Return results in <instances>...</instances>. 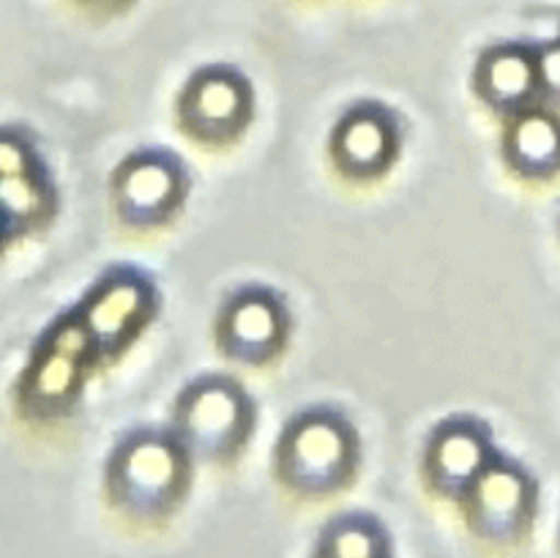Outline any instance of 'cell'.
Returning <instances> with one entry per match:
<instances>
[{
	"instance_id": "cell-1",
	"label": "cell",
	"mask_w": 560,
	"mask_h": 558,
	"mask_svg": "<svg viewBox=\"0 0 560 558\" xmlns=\"http://www.w3.org/2000/svg\"><path fill=\"white\" fill-rule=\"evenodd\" d=\"M348 438L334 421L312 419L295 427L282 446V468L301 490H328L345 479Z\"/></svg>"
},
{
	"instance_id": "cell-2",
	"label": "cell",
	"mask_w": 560,
	"mask_h": 558,
	"mask_svg": "<svg viewBox=\"0 0 560 558\" xmlns=\"http://www.w3.org/2000/svg\"><path fill=\"white\" fill-rule=\"evenodd\" d=\"M180 460L167 443L142 441L120 454L115 465V490L126 507L137 512H156L173 501L178 490Z\"/></svg>"
},
{
	"instance_id": "cell-3",
	"label": "cell",
	"mask_w": 560,
	"mask_h": 558,
	"mask_svg": "<svg viewBox=\"0 0 560 558\" xmlns=\"http://www.w3.org/2000/svg\"><path fill=\"white\" fill-rule=\"evenodd\" d=\"M180 430L206 457L230 452L244 432V403L224 383H206L180 405Z\"/></svg>"
},
{
	"instance_id": "cell-4",
	"label": "cell",
	"mask_w": 560,
	"mask_h": 558,
	"mask_svg": "<svg viewBox=\"0 0 560 558\" xmlns=\"http://www.w3.org/2000/svg\"><path fill=\"white\" fill-rule=\"evenodd\" d=\"M246 96L235 80L208 74L191 82L184 98V118L200 137H224L238 129L244 118Z\"/></svg>"
},
{
	"instance_id": "cell-5",
	"label": "cell",
	"mask_w": 560,
	"mask_h": 558,
	"mask_svg": "<svg viewBox=\"0 0 560 558\" xmlns=\"http://www.w3.org/2000/svg\"><path fill=\"white\" fill-rule=\"evenodd\" d=\"M476 528L492 539H509L528 514V487L514 470L498 468L481 476L474 498Z\"/></svg>"
},
{
	"instance_id": "cell-6",
	"label": "cell",
	"mask_w": 560,
	"mask_h": 558,
	"mask_svg": "<svg viewBox=\"0 0 560 558\" xmlns=\"http://www.w3.org/2000/svg\"><path fill=\"white\" fill-rule=\"evenodd\" d=\"M175 189H178V178L173 167L164 162H151V159L137 162L120 175V211L131 222H153L170 211L175 202Z\"/></svg>"
},
{
	"instance_id": "cell-7",
	"label": "cell",
	"mask_w": 560,
	"mask_h": 558,
	"mask_svg": "<svg viewBox=\"0 0 560 558\" xmlns=\"http://www.w3.org/2000/svg\"><path fill=\"white\" fill-rule=\"evenodd\" d=\"M279 332L282 323L273 301H268L266 295H246L230 310L224 323V342L235 356L255 361L277 348Z\"/></svg>"
},
{
	"instance_id": "cell-8",
	"label": "cell",
	"mask_w": 560,
	"mask_h": 558,
	"mask_svg": "<svg viewBox=\"0 0 560 558\" xmlns=\"http://www.w3.org/2000/svg\"><path fill=\"white\" fill-rule=\"evenodd\" d=\"M509 156L530 175H547L560 167V124L550 115H525L509 135Z\"/></svg>"
},
{
	"instance_id": "cell-9",
	"label": "cell",
	"mask_w": 560,
	"mask_h": 558,
	"mask_svg": "<svg viewBox=\"0 0 560 558\" xmlns=\"http://www.w3.org/2000/svg\"><path fill=\"white\" fill-rule=\"evenodd\" d=\"M536 80H539L536 66L530 63L528 55L517 53V49L492 53L481 66V91L490 102L501 104V107L528 102Z\"/></svg>"
},
{
	"instance_id": "cell-10",
	"label": "cell",
	"mask_w": 560,
	"mask_h": 558,
	"mask_svg": "<svg viewBox=\"0 0 560 558\" xmlns=\"http://www.w3.org/2000/svg\"><path fill=\"white\" fill-rule=\"evenodd\" d=\"M481 457H485V449H481L476 432L465 430V427L441 432V438L432 446V476H435L438 487L459 490L465 481L479 474Z\"/></svg>"
},
{
	"instance_id": "cell-11",
	"label": "cell",
	"mask_w": 560,
	"mask_h": 558,
	"mask_svg": "<svg viewBox=\"0 0 560 558\" xmlns=\"http://www.w3.org/2000/svg\"><path fill=\"white\" fill-rule=\"evenodd\" d=\"M337 153L345 167L355 173H375L392 153V137L383 120L359 115L339 129Z\"/></svg>"
},
{
	"instance_id": "cell-12",
	"label": "cell",
	"mask_w": 560,
	"mask_h": 558,
	"mask_svg": "<svg viewBox=\"0 0 560 558\" xmlns=\"http://www.w3.org/2000/svg\"><path fill=\"white\" fill-rule=\"evenodd\" d=\"M74 383V359H71V345H55V353L49 359H44V364L38 367L36 383H33V392L42 399H58L60 394H66V388Z\"/></svg>"
},
{
	"instance_id": "cell-13",
	"label": "cell",
	"mask_w": 560,
	"mask_h": 558,
	"mask_svg": "<svg viewBox=\"0 0 560 558\" xmlns=\"http://www.w3.org/2000/svg\"><path fill=\"white\" fill-rule=\"evenodd\" d=\"M140 304L137 293L131 288H118V290H109L107 299H102L93 310V328L98 334H118L120 328L126 326V317L135 312V306Z\"/></svg>"
},
{
	"instance_id": "cell-14",
	"label": "cell",
	"mask_w": 560,
	"mask_h": 558,
	"mask_svg": "<svg viewBox=\"0 0 560 558\" xmlns=\"http://www.w3.org/2000/svg\"><path fill=\"white\" fill-rule=\"evenodd\" d=\"M536 71H539L541 85H545L552 96H560V44L541 53Z\"/></svg>"
}]
</instances>
